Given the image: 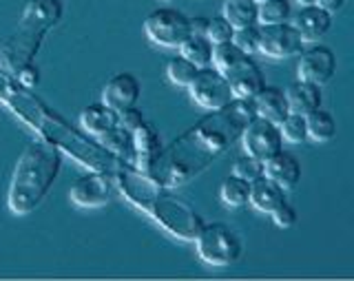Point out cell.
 Segmentation results:
<instances>
[{
  "label": "cell",
  "mask_w": 354,
  "mask_h": 281,
  "mask_svg": "<svg viewBox=\"0 0 354 281\" xmlns=\"http://www.w3.org/2000/svg\"><path fill=\"white\" fill-rule=\"evenodd\" d=\"M252 118V100L239 98H235L224 109L208 111L169 146H162L160 155L144 173L166 188L186 186L241 138L243 127Z\"/></svg>",
  "instance_id": "obj_1"
},
{
  "label": "cell",
  "mask_w": 354,
  "mask_h": 281,
  "mask_svg": "<svg viewBox=\"0 0 354 281\" xmlns=\"http://www.w3.org/2000/svg\"><path fill=\"white\" fill-rule=\"evenodd\" d=\"M115 184L133 206L149 212L160 226L182 242H195L204 226L202 215L186 199L171 193L133 164L115 168Z\"/></svg>",
  "instance_id": "obj_2"
},
{
  "label": "cell",
  "mask_w": 354,
  "mask_h": 281,
  "mask_svg": "<svg viewBox=\"0 0 354 281\" xmlns=\"http://www.w3.org/2000/svg\"><path fill=\"white\" fill-rule=\"evenodd\" d=\"M62 168V153L55 144L33 140L22 149L11 173L7 206L18 217L31 215L55 182Z\"/></svg>",
  "instance_id": "obj_3"
},
{
  "label": "cell",
  "mask_w": 354,
  "mask_h": 281,
  "mask_svg": "<svg viewBox=\"0 0 354 281\" xmlns=\"http://www.w3.org/2000/svg\"><path fill=\"white\" fill-rule=\"evenodd\" d=\"M62 11V0H29L22 9L18 29L0 44V71L16 75L31 62L47 31L60 22Z\"/></svg>",
  "instance_id": "obj_4"
},
{
  "label": "cell",
  "mask_w": 354,
  "mask_h": 281,
  "mask_svg": "<svg viewBox=\"0 0 354 281\" xmlns=\"http://www.w3.org/2000/svg\"><path fill=\"white\" fill-rule=\"evenodd\" d=\"M195 244L197 257L208 266H230L235 264L243 253V242L224 221H210L199 230Z\"/></svg>",
  "instance_id": "obj_5"
},
{
  "label": "cell",
  "mask_w": 354,
  "mask_h": 281,
  "mask_svg": "<svg viewBox=\"0 0 354 281\" xmlns=\"http://www.w3.org/2000/svg\"><path fill=\"white\" fill-rule=\"evenodd\" d=\"M144 33L147 38L160 47L166 49H180V44L191 36V18L184 11L173 7H160L153 9L151 14L144 18Z\"/></svg>",
  "instance_id": "obj_6"
},
{
  "label": "cell",
  "mask_w": 354,
  "mask_h": 281,
  "mask_svg": "<svg viewBox=\"0 0 354 281\" xmlns=\"http://www.w3.org/2000/svg\"><path fill=\"white\" fill-rule=\"evenodd\" d=\"M191 98L195 100V105H199L206 111H217L230 105L235 96L230 91V84L226 80V75L217 71L215 66H204L199 69L195 80L186 87Z\"/></svg>",
  "instance_id": "obj_7"
},
{
  "label": "cell",
  "mask_w": 354,
  "mask_h": 281,
  "mask_svg": "<svg viewBox=\"0 0 354 281\" xmlns=\"http://www.w3.org/2000/svg\"><path fill=\"white\" fill-rule=\"evenodd\" d=\"M241 146L243 153L250 157H257V160L266 162L268 157H272L274 153H279L283 149V136L279 125L274 122L254 116L246 127L241 131Z\"/></svg>",
  "instance_id": "obj_8"
},
{
  "label": "cell",
  "mask_w": 354,
  "mask_h": 281,
  "mask_svg": "<svg viewBox=\"0 0 354 281\" xmlns=\"http://www.w3.org/2000/svg\"><path fill=\"white\" fill-rule=\"evenodd\" d=\"M304 40L292 22H281V25H261L259 38V53L272 60L295 58L304 51Z\"/></svg>",
  "instance_id": "obj_9"
},
{
  "label": "cell",
  "mask_w": 354,
  "mask_h": 281,
  "mask_svg": "<svg viewBox=\"0 0 354 281\" xmlns=\"http://www.w3.org/2000/svg\"><path fill=\"white\" fill-rule=\"evenodd\" d=\"M337 73V53L328 44H315L299 53L297 75L299 80L315 82L319 87L328 84Z\"/></svg>",
  "instance_id": "obj_10"
},
{
  "label": "cell",
  "mask_w": 354,
  "mask_h": 281,
  "mask_svg": "<svg viewBox=\"0 0 354 281\" xmlns=\"http://www.w3.org/2000/svg\"><path fill=\"white\" fill-rule=\"evenodd\" d=\"M111 197H113V182L102 171H93L77 177L69 188V199L80 208L106 206Z\"/></svg>",
  "instance_id": "obj_11"
},
{
  "label": "cell",
  "mask_w": 354,
  "mask_h": 281,
  "mask_svg": "<svg viewBox=\"0 0 354 281\" xmlns=\"http://www.w3.org/2000/svg\"><path fill=\"white\" fill-rule=\"evenodd\" d=\"M224 75H226V80L230 84L232 96L239 98V100H252L266 87L263 71H261V66L252 60V55L241 58Z\"/></svg>",
  "instance_id": "obj_12"
},
{
  "label": "cell",
  "mask_w": 354,
  "mask_h": 281,
  "mask_svg": "<svg viewBox=\"0 0 354 281\" xmlns=\"http://www.w3.org/2000/svg\"><path fill=\"white\" fill-rule=\"evenodd\" d=\"M142 96V84L133 73H115L111 75L102 87V102L113 111H124L129 107H136Z\"/></svg>",
  "instance_id": "obj_13"
},
{
  "label": "cell",
  "mask_w": 354,
  "mask_h": 281,
  "mask_svg": "<svg viewBox=\"0 0 354 281\" xmlns=\"http://www.w3.org/2000/svg\"><path fill=\"white\" fill-rule=\"evenodd\" d=\"M292 27L299 31L304 42H319L332 27V14L319 5H304L297 11Z\"/></svg>",
  "instance_id": "obj_14"
},
{
  "label": "cell",
  "mask_w": 354,
  "mask_h": 281,
  "mask_svg": "<svg viewBox=\"0 0 354 281\" xmlns=\"http://www.w3.org/2000/svg\"><path fill=\"white\" fill-rule=\"evenodd\" d=\"M301 173H304L301 162L297 160V155L288 153L283 149L263 162V175L270 177L272 182H277L283 190H292L301 182Z\"/></svg>",
  "instance_id": "obj_15"
},
{
  "label": "cell",
  "mask_w": 354,
  "mask_h": 281,
  "mask_svg": "<svg viewBox=\"0 0 354 281\" xmlns=\"http://www.w3.org/2000/svg\"><path fill=\"white\" fill-rule=\"evenodd\" d=\"M131 142H133V153H136V162H133V166L140 168V171H147L162 151L160 133L155 131L153 125L144 122V125H140L131 133Z\"/></svg>",
  "instance_id": "obj_16"
},
{
  "label": "cell",
  "mask_w": 354,
  "mask_h": 281,
  "mask_svg": "<svg viewBox=\"0 0 354 281\" xmlns=\"http://www.w3.org/2000/svg\"><path fill=\"white\" fill-rule=\"evenodd\" d=\"M252 105H254V116L270 120V122H274V125H281L283 118L290 114L286 89H281V87L266 84L261 91L252 98Z\"/></svg>",
  "instance_id": "obj_17"
},
{
  "label": "cell",
  "mask_w": 354,
  "mask_h": 281,
  "mask_svg": "<svg viewBox=\"0 0 354 281\" xmlns=\"http://www.w3.org/2000/svg\"><path fill=\"white\" fill-rule=\"evenodd\" d=\"M286 98L290 111L299 116L313 114V111L321 109V105H324V91H321V87L308 80H299V78L286 89Z\"/></svg>",
  "instance_id": "obj_18"
},
{
  "label": "cell",
  "mask_w": 354,
  "mask_h": 281,
  "mask_svg": "<svg viewBox=\"0 0 354 281\" xmlns=\"http://www.w3.org/2000/svg\"><path fill=\"white\" fill-rule=\"evenodd\" d=\"M288 190H283L277 182H272L270 177H257L254 182H250V197H248V204L254 208V210H259V212H270L283 204V201L288 199L286 197Z\"/></svg>",
  "instance_id": "obj_19"
},
{
  "label": "cell",
  "mask_w": 354,
  "mask_h": 281,
  "mask_svg": "<svg viewBox=\"0 0 354 281\" xmlns=\"http://www.w3.org/2000/svg\"><path fill=\"white\" fill-rule=\"evenodd\" d=\"M80 125L95 138H102L113 127H118V111L109 109L104 102H93L80 111Z\"/></svg>",
  "instance_id": "obj_20"
},
{
  "label": "cell",
  "mask_w": 354,
  "mask_h": 281,
  "mask_svg": "<svg viewBox=\"0 0 354 281\" xmlns=\"http://www.w3.org/2000/svg\"><path fill=\"white\" fill-rule=\"evenodd\" d=\"M221 16H224L235 29L257 25L259 22V5L254 3V0H226Z\"/></svg>",
  "instance_id": "obj_21"
},
{
  "label": "cell",
  "mask_w": 354,
  "mask_h": 281,
  "mask_svg": "<svg viewBox=\"0 0 354 281\" xmlns=\"http://www.w3.org/2000/svg\"><path fill=\"white\" fill-rule=\"evenodd\" d=\"M213 47L206 36H199V33H191L182 44H180V55H184L186 60H191L195 66L204 69V66L213 64Z\"/></svg>",
  "instance_id": "obj_22"
},
{
  "label": "cell",
  "mask_w": 354,
  "mask_h": 281,
  "mask_svg": "<svg viewBox=\"0 0 354 281\" xmlns=\"http://www.w3.org/2000/svg\"><path fill=\"white\" fill-rule=\"evenodd\" d=\"M308 138L315 142H330L337 138V120L326 109H317L306 116Z\"/></svg>",
  "instance_id": "obj_23"
},
{
  "label": "cell",
  "mask_w": 354,
  "mask_h": 281,
  "mask_svg": "<svg viewBox=\"0 0 354 281\" xmlns=\"http://www.w3.org/2000/svg\"><path fill=\"white\" fill-rule=\"evenodd\" d=\"M250 197V182L241 179L237 175H228L224 182L219 184V199L224 201L228 208H241L248 204Z\"/></svg>",
  "instance_id": "obj_24"
},
{
  "label": "cell",
  "mask_w": 354,
  "mask_h": 281,
  "mask_svg": "<svg viewBox=\"0 0 354 281\" xmlns=\"http://www.w3.org/2000/svg\"><path fill=\"white\" fill-rule=\"evenodd\" d=\"M100 142H102L106 149L122 157V160H127V164H133L136 162V153H133V142H131V133L124 131L120 125L113 127L109 133H104L102 138H97Z\"/></svg>",
  "instance_id": "obj_25"
},
{
  "label": "cell",
  "mask_w": 354,
  "mask_h": 281,
  "mask_svg": "<svg viewBox=\"0 0 354 281\" xmlns=\"http://www.w3.org/2000/svg\"><path fill=\"white\" fill-rule=\"evenodd\" d=\"M199 71V66H195L191 60H186L184 55H175L169 62H166V78L175 84V87H188Z\"/></svg>",
  "instance_id": "obj_26"
},
{
  "label": "cell",
  "mask_w": 354,
  "mask_h": 281,
  "mask_svg": "<svg viewBox=\"0 0 354 281\" xmlns=\"http://www.w3.org/2000/svg\"><path fill=\"white\" fill-rule=\"evenodd\" d=\"M290 0H268V3L259 5V25H281V22H290Z\"/></svg>",
  "instance_id": "obj_27"
},
{
  "label": "cell",
  "mask_w": 354,
  "mask_h": 281,
  "mask_svg": "<svg viewBox=\"0 0 354 281\" xmlns=\"http://www.w3.org/2000/svg\"><path fill=\"white\" fill-rule=\"evenodd\" d=\"M241 58H246V53H243L235 42L228 40V42H219L213 47V64L217 71L226 73L228 69H232Z\"/></svg>",
  "instance_id": "obj_28"
},
{
  "label": "cell",
  "mask_w": 354,
  "mask_h": 281,
  "mask_svg": "<svg viewBox=\"0 0 354 281\" xmlns=\"http://www.w3.org/2000/svg\"><path fill=\"white\" fill-rule=\"evenodd\" d=\"M281 129V136L283 142H290V144H301L308 140V127H306V116H299V114H288L283 118V122L279 125Z\"/></svg>",
  "instance_id": "obj_29"
},
{
  "label": "cell",
  "mask_w": 354,
  "mask_h": 281,
  "mask_svg": "<svg viewBox=\"0 0 354 281\" xmlns=\"http://www.w3.org/2000/svg\"><path fill=\"white\" fill-rule=\"evenodd\" d=\"M259 38H261V25H259V22H257V25H248V27L235 29V33H232V42H235L246 55L259 53Z\"/></svg>",
  "instance_id": "obj_30"
},
{
  "label": "cell",
  "mask_w": 354,
  "mask_h": 281,
  "mask_svg": "<svg viewBox=\"0 0 354 281\" xmlns=\"http://www.w3.org/2000/svg\"><path fill=\"white\" fill-rule=\"evenodd\" d=\"M232 175L246 179V182H254V179L263 175V162L257 160V157L243 155V157H239V160H235V164H232Z\"/></svg>",
  "instance_id": "obj_31"
},
{
  "label": "cell",
  "mask_w": 354,
  "mask_h": 281,
  "mask_svg": "<svg viewBox=\"0 0 354 281\" xmlns=\"http://www.w3.org/2000/svg\"><path fill=\"white\" fill-rule=\"evenodd\" d=\"M232 33H235V27H232L224 16H213V18H208L206 38H208L210 42H213V44L232 40Z\"/></svg>",
  "instance_id": "obj_32"
},
{
  "label": "cell",
  "mask_w": 354,
  "mask_h": 281,
  "mask_svg": "<svg viewBox=\"0 0 354 281\" xmlns=\"http://www.w3.org/2000/svg\"><path fill=\"white\" fill-rule=\"evenodd\" d=\"M270 217H272V221H274V226H279V228H292L295 224H297V219H299L297 208H295L288 199L270 212Z\"/></svg>",
  "instance_id": "obj_33"
},
{
  "label": "cell",
  "mask_w": 354,
  "mask_h": 281,
  "mask_svg": "<svg viewBox=\"0 0 354 281\" xmlns=\"http://www.w3.org/2000/svg\"><path fill=\"white\" fill-rule=\"evenodd\" d=\"M144 122H147V120H144V114L138 107H129V109L120 111V114H118V125L124 131H129V133H133L140 125H144Z\"/></svg>",
  "instance_id": "obj_34"
},
{
  "label": "cell",
  "mask_w": 354,
  "mask_h": 281,
  "mask_svg": "<svg viewBox=\"0 0 354 281\" xmlns=\"http://www.w3.org/2000/svg\"><path fill=\"white\" fill-rule=\"evenodd\" d=\"M16 78H18V82L25 87V89H33L38 82H40V69H38V64L36 62H27L22 69L16 73Z\"/></svg>",
  "instance_id": "obj_35"
},
{
  "label": "cell",
  "mask_w": 354,
  "mask_h": 281,
  "mask_svg": "<svg viewBox=\"0 0 354 281\" xmlns=\"http://www.w3.org/2000/svg\"><path fill=\"white\" fill-rule=\"evenodd\" d=\"M317 5H319L321 9H326L328 14L335 16L337 11L343 9V5H346V0H317Z\"/></svg>",
  "instance_id": "obj_36"
},
{
  "label": "cell",
  "mask_w": 354,
  "mask_h": 281,
  "mask_svg": "<svg viewBox=\"0 0 354 281\" xmlns=\"http://www.w3.org/2000/svg\"><path fill=\"white\" fill-rule=\"evenodd\" d=\"M206 27H208V18H204V16L191 18V29H193V33H199V36H206Z\"/></svg>",
  "instance_id": "obj_37"
},
{
  "label": "cell",
  "mask_w": 354,
  "mask_h": 281,
  "mask_svg": "<svg viewBox=\"0 0 354 281\" xmlns=\"http://www.w3.org/2000/svg\"><path fill=\"white\" fill-rule=\"evenodd\" d=\"M297 3L304 7V5H317V0H297Z\"/></svg>",
  "instance_id": "obj_38"
},
{
  "label": "cell",
  "mask_w": 354,
  "mask_h": 281,
  "mask_svg": "<svg viewBox=\"0 0 354 281\" xmlns=\"http://www.w3.org/2000/svg\"><path fill=\"white\" fill-rule=\"evenodd\" d=\"M254 3H257V5H263V3H268V0H254Z\"/></svg>",
  "instance_id": "obj_39"
}]
</instances>
